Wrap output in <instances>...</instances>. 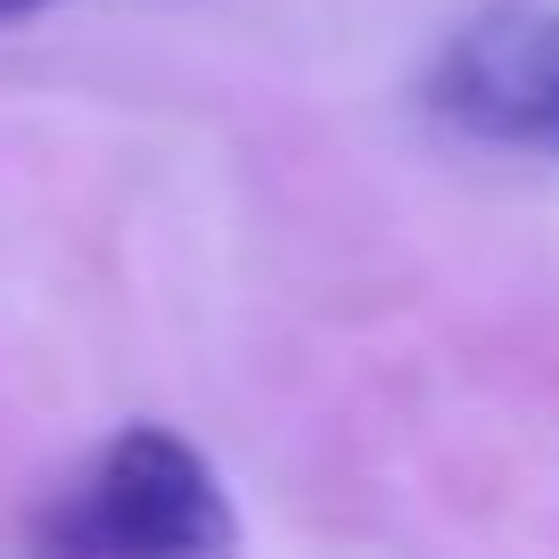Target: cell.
Instances as JSON below:
<instances>
[{
    "mask_svg": "<svg viewBox=\"0 0 559 559\" xmlns=\"http://www.w3.org/2000/svg\"><path fill=\"white\" fill-rule=\"evenodd\" d=\"M34 543L91 559H206V551H239V510L190 437L132 419L99 444L83 486L58 493L34 519Z\"/></svg>",
    "mask_w": 559,
    "mask_h": 559,
    "instance_id": "obj_1",
    "label": "cell"
},
{
    "mask_svg": "<svg viewBox=\"0 0 559 559\" xmlns=\"http://www.w3.org/2000/svg\"><path fill=\"white\" fill-rule=\"evenodd\" d=\"M41 9H58V0H0V25H17V17H41Z\"/></svg>",
    "mask_w": 559,
    "mask_h": 559,
    "instance_id": "obj_3",
    "label": "cell"
},
{
    "mask_svg": "<svg viewBox=\"0 0 559 559\" xmlns=\"http://www.w3.org/2000/svg\"><path fill=\"white\" fill-rule=\"evenodd\" d=\"M419 99L461 140L559 157V0H486L461 17Z\"/></svg>",
    "mask_w": 559,
    "mask_h": 559,
    "instance_id": "obj_2",
    "label": "cell"
}]
</instances>
